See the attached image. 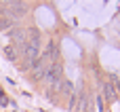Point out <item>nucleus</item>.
I'll list each match as a JSON object with an SVG mask.
<instances>
[{
	"label": "nucleus",
	"mask_w": 120,
	"mask_h": 112,
	"mask_svg": "<svg viewBox=\"0 0 120 112\" xmlns=\"http://www.w3.org/2000/svg\"><path fill=\"white\" fill-rule=\"evenodd\" d=\"M103 93H105V97H108V100H114V87H112L110 83L103 87Z\"/></svg>",
	"instance_id": "nucleus-1"
}]
</instances>
